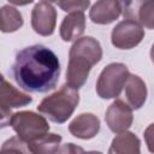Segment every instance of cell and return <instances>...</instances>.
<instances>
[{"mask_svg":"<svg viewBox=\"0 0 154 154\" xmlns=\"http://www.w3.org/2000/svg\"><path fill=\"white\" fill-rule=\"evenodd\" d=\"M16 83L30 93H47L55 88L60 64L55 53L42 45L25 47L16 54L12 65Z\"/></svg>","mask_w":154,"mask_h":154,"instance_id":"cell-1","label":"cell"},{"mask_svg":"<svg viewBox=\"0 0 154 154\" xmlns=\"http://www.w3.org/2000/svg\"><path fill=\"white\" fill-rule=\"evenodd\" d=\"M101 58L102 48L96 38L91 36H84L75 41L69 53L66 84L75 89L83 87L91 67L96 65Z\"/></svg>","mask_w":154,"mask_h":154,"instance_id":"cell-2","label":"cell"},{"mask_svg":"<svg viewBox=\"0 0 154 154\" xmlns=\"http://www.w3.org/2000/svg\"><path fill=\"white\" fill-rule=\"evenodd\" d=\"M78 102V89H75L69 84H64L59 90L45 97L37 106V109L49 120L63 124L72 116Z\"/></svg>","mask_w":154,"mask_h":154,"instance_id":"cell-3","label":"cell"},{"mask_svg":"<svg viewBox=\"0 0 154 154\" xmlns=\"http://www.w3.org/2000/svg\"><path fill=\"white\" fill-rule=\"evenodd\" d=\"M10 125L17 136L25 143H30L48 134L49 124L43 116L32 111H22L13 113Z\"/></svg>","mask_w":154,"mask_h":154,"instance_id":"cell-4","label":"cell"},{"mask_svg":"<svg viewBox=\"0 0 154 154\" xmlns=\"http://www.w3.org/2000/svg\"><path fill=\"white\" fill-rule=\"evenodd\" d=\"M130 76L129 69L122 63L107 65L96 82V93L101 99H114L119 96Z\"/></svg>","mask_w":154,"mask_h":154,"instance_id":"cell-5","label":"cell"},{"mask_svg":"<svg viewBox=\"0 0 154 154\" xmlns=\"http://www.w3.org/2000/svg\"><path fill=\"white\" fill-rule=\"evenodd\" d=\"M32 97L25 93L19 91L12 84H10L4 77H1V90H0V108H1V126L5 128L10 125L12 108L23 107L29 105Z\"/></svg>","mask_w":154,"mask_h":154,"instance_id":"cell-6","label":"cell"},{"mask_svg":"<svg viewBox=\"0 0 154 154\" xmlns=\"http://www.w3.org/2000/svg\"><path fill=\"white\" fill-rule=\"evenodd\" d=\"M144 37L143 26L130 19L119 22L112 30L111 41L112 45L118 49H131L140 45Z\"/></svg>","mask_w":154,"mask_h":154,"instance_id":"cell-7","label":"cell"},{"mask_svg":"<svg viewBox=\"0 0 154 154\" xmlns=\"http://www.w3.org/2000/svg\"><path fill=\"white\" fill-rule=\"evenodd\" d=\"M57 24V10L52 2L40 1L31 11V26L41 36H51Z\"/></svg>","mask_w":154,"mask_h":154,"instance_id":"cell-8","label":"cell"},{"mask_svg":"<svg viewBox=\"0 0 154 154\" xmlns=\"http://www.w3.org/2000/svg\"><path fill=\"white\" fill-rule=\"evenodd\" d=\"M105 120L112 132L114 134L125 132L131 126L134 120L132 108L123 100H116L108 106L106 111Z\"/></svg>","mask_w":154,"mask_h":154,"instance_id":"cell-9","label":"cell"},{"mask_svg":"<svg viewBox=\"0 0 154 154\" xmlns=\"http://www.w3.org/2000/svg\"><path fill=\"white\" fill-rule=\"evenodd\" d=\"M124 19L140 23L147 29H154V0L122 2Z\"/></svg>","mask_w":154,"mask_h":154,"instance_id":"cell-10","label":"cell"},{"mask_svg":"<svg viewBox=\"0 0 154 154\" xmlns=\"http://www.w3.org/2000/svg\"><path fill=\"white\" fill-rule=\"evenodd\" d=\"M122 12V2L116 0H100L91 6L89 11V18L95 24L105 25L114 22Z\"/></svg>","mask_w":154,"mask_h":154,"instance_id":"cell-11","label":"cell"},{"mask_svg":"<svg viewBox=\"0 0 154 154\" xmlns=\"http://www.w3.org/2000/svg\"><path fill=\"white\" fill-rule=\"evenodd\" d=\"M69 131L77 138L90 140L100 131V119L93 113H82L70 123Z\"/></svg>","mask_w":154,"mask_h":154,"instance_id":"cell-12","label":"cell"},{"mask_svg":"<svg viewBox=\"0 0 154 154\" xmlns=\"http://www.w3.org/2000/svg\"><path fill=\"white\" fill-rule=\"evenodd\" d=\"M126 103L132 109H140L147 100V87L143 79L136 75H130L124 87Z\"/></svg>","mask_w":154,"mask_h":154,"instance_id":"cell-13","label":"cell"},{"mask_svg":"<svg viewBox=\"0 0 154 154\" xmlns=\"http://www.w3.org/2000/svg\"><path fill=\"white\" fill-rule=\"evenodd\" d=\"M85 30V16L83 12L69 13L60 24V37L65 42L81 38L79 36Z\"/></svg>","mask_w":154,"mask_h":154,"instance_id":"cell-14","label":"cell"},{"mask_svg":"<svg viewBox=\"0 0 154 154\" xmlns=\"http://www.w3.org/2000/svg\"><path fill=\"white\" fill-rule=\"evenodd\" d=\"M108 154H141V141L131 131L118 134L112 140Z\"/></svg>","mask_w":154,"mask_h":154,"instance_id":"cell-15","label":"cell"},{"mask_svg":"<svg viewBox=\"0 0 154 154\" xmlns=\"http://www.w3.org/2000/svg\"><path fill=\"white\" fill-rule=\"evenodd\" d=\"M61 136L57 134H46L45 136L28 143L32 154H55L60 147Z\"/></svg>","mask_w":154,"mask_h":154,"instance_id":"cell-16","label":"cell"},{"mask_svg":"<svg viewBox=\"0 0 154 154\" xmlns=\"http://www.w3.org/2000/svg\"><path fill=\"white\" fill-rule=\"evenodd\" d=\"M1 19V31L2 32H13L17 31L23 25V17L20 12L10 5H5L0 10Z\"/></svg>","mask_w":154,"mask_h":154,"instance_id":"cell-17","label":"cell"},{"mask_svg":"<svg viewBox=\"0 0 154 154\" xmlns=\"http://www.w3.org/2000/svg\"><path fill=\"white\" fill-rule=\"evenodd\" d=\"M0 154H32L29 149L28 143H25L23 140L17 137H11L6 140L2 146Z\"/></svg>","mask_w":154,"mask_h":154,"instance_id":"cell-18","label":"cell"},{"mask_svg":"<svg viewBox=\"0 0 154 154\" xmlns=\"http://www.w3.org/2000/svg\"><path fill=\"white\" fill-rule=\"evenodd\" d=\"M57 4L63 11L71 13V12H83L84 10H87L89 7L90 1L89 0H83V1L69 0V1H58Z\"/></svg>","mask_w":154,"mask_h":154,"instance_id":"cell-19","label":"cell"},{"mask_svg":"<svg viewBox=\"0 0 154 154\" xmlns=\"http://www.w3.org/2000/svg\"><path fill=\"white\" fill-rule=\"evenodd\" d=\"M55 154H85L84 149L75 143H65L59 147Z\"/></svg>","mask_w":154,"mask_h":154,"instance_id":"cell-20","label":"cell"},{"mask_svg":"<svg viewBox=\"0 0 154 154\" xmlns=\"http://www.w3.org/2000/svg\"><path fill=\"white\" fill-rule=\"evenodd\" d=\"M143 136H144V141H146L148 150L154 154V123L147 126Z\"/></svg>","mask_w":154,"mask_h":154,"instance_id":"cell-21","label":"cell"},{"mask_svg":"<svg viewBox=\"0 0 154 154\" xmlns=\"http://www.w3.org/2000/svg\"><path fill=\"white\" fill-rule=\"evenodd\" d=\"M150 59H152V63L154 64V45L152 46V49H150Z\"/></svg>","mask_w":154,"mask_h":154,"instance_id":"cell-22","label":"cell"},{"mask_svg":"<svg viewBox=\"0 0 154 154\" xmlns=\"http://www.w3.org/2000/svg\"><path fill=\"white\" fill-rule=\"evenodd\" d=\"M85 154H102L101 152H96V150H91V152H87Z\"/></svg>","mask_w":154,"mask_h":154,"instance_id":"cell-23","label":"cell"}]
</instances>
